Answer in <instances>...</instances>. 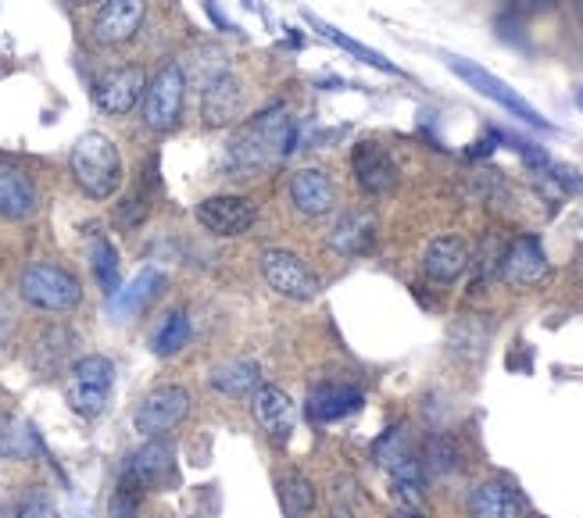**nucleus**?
Returning <instances> with one entry per match:
<instances>
[{"label":"nucleus","instance_id":"nucleus-14","mask_svg":"<svg viewBox=\"0 0 583 518\" xmlns=\"http://www.w3.org/2000/svg\"><path fill=\"white\" fill-rule=\"evenodd\" d=\"M548 272H551V264L537 236H519L502 258V275L508 286H519V290L537 286V283H545Z\"/></svg>","mask_w":583,"mask_h":518},{"label":"nucleus","instance_id":"nucleus-37","mask_svg":"<svg viewBox=\"0 0 583 518\" xmlns=\"http://www.w3.org/2000/svg\"><path fill=\"white\" fill-rule=\"evenodd\" d=\"M576 104H580V108H583V87H580V90H576Z\"/></svg>","mask_w":583,"mask_h":518},{"label":"nucleus","instance_id":"nucleus-22","mask_svg":"<svg viewBox=\"0 0 583 518\" xmlns=\"http://www.w3.org/2000/svg\"><path fill=\"white\" fill-rule=\"evenodd\" d=\"M208 383L226 397H247L261 386V369L251 358H229V361H218V365L208 372Z\"/></svg>","mask_w":583,"mask_h":518},{"label":"nucleus","instance_id":"nucleus-26","mask_svg":"<svg viewBox=\"0 0 583 518\" xmlns=\"http://www.w3.org/2000/svg\"><path fill=\"white\" fill-rule=\"evenodd\" d=\"M90 264H93V275H97V283H101V290L108 297H115L122 290V264H119L115 247H111L108 236L101 233L90 236Z\"/></svg>","mask_w":583,"mask_h":518},{"label":"nucleus","instance_id":"nucleus-31","mask_svg":"<svg viewBox=\"0 0 583 518\" xmlns=\"http://www.w3.org/2000/svg\"><path fill=\"white\" fill-rule=\"evenodd\" d=\"M426 465L429 472H455L458 469V447L448 437H434L426 447Z\"/></svg>","mask_w":583,"mask_h":518},{"label":"nucleus","instance_id":"nucleus-23","mask_svg":"<svg viewBox=\"0 0 583 518\" xmlns=\"http://www.w3.org/2000/svg\"><path fill=\"white\" fill-rule=\"evenodd\" d=\"M40 451H44V443H40L33 423H25L22 415H11V412L0 415V458L33 461Z\"/></svg>","mask_w":583,"mask_h":518},{"label":"nucleus","instance_id":"nucleus-17","mask_svg":"<svg viewBox=\"0 0 583 518\" xmlns=\"http://www.w3.org/2000/svg\"><path fill=\"white\" fill-rule=\"evenodd\" d=\"M351 168H355V183L366 193H372V198L391 193L397 183V165L391 161V154L380 150L377 144H358L351 154Z\"/></svg>","mask_w":583,"mask_h":518},{"label":"nucleus","instance_id":"nucleus-5","mask_svg":"<svg viewBox=\"0 0 583 518\" xmlns=\"http://www.w3.org/2000/svg\"><path fill=\"white\" fill-rule=\"evenodd\" d=\"M172 483H176V447L169 440L155 437V440H147L136 454H130L126 469H122L119 489L141 497V494H150V489H161Z\"/></svg>","mask_w":583,"mask_h":518},{"label":"nucleus","instance_id":"nucleus-29","mask_svg":"<svg viewBox=\"0 0 583 518\" xmlns=\"http://www.w3.org/2000/svg\"><path fill=\"white\" fill-rule=\"evenodd\" d=\"M187 340H190V315L176 307V312H169L161 318V326L155 333V354L172 358V354L183 351Z\"/></svg>","mask_w":583,"mask_h":518},{"label":"nucleus","instance_id":"nucleus-7","mask_svg":"<svg viewBox=\"0 0 583 518\" xmlns=\"http://www.w3.org/2000/svg\"><path fill=\"white\" fill-rule=\"evenodd\" d=\"M111 383H115V365L104 354H87L72 365V380H68V404L82 418H97L108 408Z\"/></svg>","mask_w":583,"mask_h":518},{"label":"nucleus","instance_id":"nucleus-32","mask_svg":"<svg viewBox=\"0 0 583 518\" xmlns=\"http://www.w3.org/2000/svg\"><path fill=\"white\" fill-rule=\"evenodd\" d=\"M15 518H61L58 508H54V500L44 497V494H33V497H25L22 500V508Z\"/></svg>","mask_w":583,"mask_h":518},{"label":"nucleus","instance_id":"nucleus-3","mask_svg":"<svg viewBox=\"0 0 583 518\" xmlns=\"http://www.w3.org/2000/svg\"><path fill=\"white\" fill-rule=\"evenodd\" d=\"M19 293L25 304L40 307V312H54V315L76 312L82 301L79 279L68 269H61V264H51V261H33L19 279Z\"/></svg>","mask_w":583,"mask_h":518},{"label":"nucleus","instance_id":"nucleus-10","mask_svg":"<svg viewBox=\"0 0 583 518\" xmlns=\"http://www.w3.org/2000/svg\"><path fill=\"white\" fill-rule=\"evenodd\" d=\"M198 222L215 236H244L258 222V204L240 193H218L198 204Z\"/></svg>","mask_w":583,"mask_h":518},{"label":"nucleus","instance_id":"nucleus-33","mask_svg":"<svg viewBox=\"0 0 583 518\" xmlns=\"http://www.w3.org/2000/svg\"><path fill=\"white\" fill-rule=\"evenodd\" d=\"M551 179H554V183H559L565 193H580L583 190V179H580V172H576V168H551Z\"/></svg>","mask_w":583,"mask_h":518},{"label":"nucleus","instance_id":"nucleus-38","mask_svg":"<svg viewBox=\"0 0 583 518\" xmlns=\"http://www.w3.org/2000/svg\"><path fill=\"white\" fill-rule=\"evenodd\" d=\"M576 15L583 19V0H576Z\"/></svg>","mask_w":583,"mask_h":518},{"label":"nucleus","instance_id":"nucleus-28","mask_svg":"<svg viewBox=\"0 0 583 518\" xmlns=\"http://www.w3.org/2000/svg\"><path fill=\"white\" fill-rule=\"evenodd\" d=\"M276 489H280V504L287 515H309L315 508V486L312 480H304L301 472H283L276 480Z\"/></svg>","mask_w":583,"mask_h":518},{"label":"nucleus","instance_id":"nucleus-13","mask_svg":"<svg viewBox=\"0 0 583 518\" xmlns=\"http://www.w3.org/2000/svg\"><path fill=\"white\" fill-rule=\"evenodd\" d=\"M144 90H147L144 68H136V65L115 68V72H108L97 82V108H101L104 115H130V111L144 101Z\"/></svg>","mask_w":583,"mask_h":518},{"label":"nucleus","instance_id":"nucleus-1","mask_svg":"<svg viewBox=\"0 0 583 518\" xmlns=\"http://www.w3.org/2000/svg\"><path fill=\"white\" fill-rule=\"evenodd\" d=\"M298 139L301 133H298V122L290 119V111L269 108L237 133L226 158H222V168L229 172V179H247L255 172H266L269 165L283 161L298 150Z\"/></svg>","mask_w":583,"mask_h":518},{"label":"nucleus","instance_id":"nucleus-6","mask_svg":"<svg viewBox=\"0 0 583 518\" xmlns=\"http://www.w3.org/2000/svg\"><path fill=\"white\" fill-rule=\"evenodd\" d=\"M183 97H187V72L176 61L161 65L155 79L147 82L144 90V122L147 130L155 133H169L172 125L183 115Z\"/></svg>","mask_w":583,"mask_h":518},{"label":"nucleus","instance_id":"nucleus-15","mask_svg":"<svg viewBox=\"0 0 583 518\" xmlns=\"http://www.w3.org/2000/svg\"><path fill=\"white\" fill-rule=\"evenodd\" d=\"M251 412H255V423L276 440H287L298 423V404L287 397V390L272 383H261L251 394Z\"/></svg>","mask_w":583,"mask_h":518},{"label":"nucleus","instance_id":"nucleus-4","mask_svg":"<svg viewBox=\"0 0 583 518\" xmlns=\"http://www.w3.org/2000/svg\"><path fill=\"white\" fill-rule=\"evenodd\" d=\"M448 68H451V72H455L458 79H462V82H469V87H473L477 93L487 97V101L502 104V108L508 111V115L523 119L526 125H534V130H545V133L554 130V125H551L545 115H540V111H537L530 101H523V97H519L516 90H512L508 82H502L494 72H487V68H483V65L466 61V58H455V54H451V58H448Z\"/></svg>","mask_w":583,"mask_h":518},{"label":"nucleus","instance_id":"nucleus-36","mask_svg":"<svg viewBox=\"0 0 583 518\" xmlns=\"http://www.w3.org/2000/svg\"><path fill=\"white\" fill-rule=\"evenodd\" d=\"M337 518H351V511H347V508H340V511H337Z\"/></svg>","mask_w":583,"mask_h":518},{"label":"nucleus","instance_id":"nucleus-9","mask_svg":"<svg viewBox=\"0 0 583 518\" xmlns=\"http://www.w3.org/2000/svg\"><path fill=\"white\" fill-rule=\"evenodd\" d=\"M190 390L187 386H158L141 401V408L133 415L136 432H144L147 440L161 437V432L176 429L190 415Z\"/></svg>","mask_w":583,"mask_h":518},{"label":"nucleus","instance_id":"nucleus-27","mask_svg":"<svg viewBox=\"0 0 583 518\" xmlns=\"http://www.w3.org/2000/svg\"><path fill=\"white\" fill-rule=\"evenodd\" d=\"M309 22H312V30L315 33H323L329 44H337V47H344L347 54H355L358 61H366V65H372V68H380V72H391V76H401V68L394 65V61H386L380 50H372V47H366V44H358V40H351L347 33H340L337 25H329V22H323V19H315V15H309Z\"/></svg>","mask_w":583,"mask_h":518},{"label":"nucleus","instance_id":"nucleus-24","mask_svg":"<svg viewBox=\"0 0 583 518\" xmlns=\"http://www.w3.org/2000/svg\"><path fill=\"white\" fill-rule=\"evenodd\" d=\"M329 247L337 250V255H362V250L372 247V218L362 212H347L337 218V226L329 229Z\"/></svg>","mask_w":583,"mask_h":518},{"label":"nucleus","instance_id":"nucleus-30","mask_svg":"<svg viewBox=\"0 0 583 518\" xmlns=\"http://www.w3.org/2000/svg\"><path fill=\"white\" fill-rule=\"evenodd\" d=\"M150 190H155V165H147L141 190L130 193V198L122 201V207H119V222H122V226H136V222H144V215L150 212Z\"/></svg>","mask_w":583,"mask_h":518},{"label":"nucleus","instance_id":"nucleus-12","mask_svg":"<svg viewBox=\"0 0 583 518\" xmlns=\"http://www.w3.org/2000/svg\"><path fill=\"white\" fill-rule=\"evenodd\" d=\"M147 15V0H104L93 15V40L104 47H119L136 36Z\"/></svg>","mask_w":583,"mask_h":518},{"label":"nucleus","instance_id":"nucleus-11","mask_svg":"<svg viewBox=\"0 0 583 518\" xmlns=\"http://www.w3.org/2000/svg\"><path fill=\"white\" fill-rule=\"evenodd\" d=\"M247 111V82L240 76H218L204 87L201 97V115L212 130H222V125H233L237 119H244Z\"/></svg>","mask_w":583,"mask_h":518},{"label":"nucleus","instance_id":"nucleus-20","mask_svg":"<svg viewBox=\"0 0 583 518\" xmlns=\"http://www.w3.org/2000/svg\"><path fill=\"white\" fill-rule=\"evenodd\" d=\"M523 515V497L502 480L480 483L469 494V518H519Z\"/></svg>","mask_w":583,"mask_h":518},{"label":"nucleus","instance_id":"nucleus-18","mask_svg":"<svg viewBox=\"0 0 583 518\" xmlns=\"http://www.w3.org/2000/svg\"><path fill=\"white\" fill-rule=\"evenodd\" d=\"M469 269V247L466 240H458V236H437L434 244L426 247L423 255V272L434 279V283H455V279H462Z\"/></svg>","mask_w":583,"mask_h":518},{"label":"nucleus","instance_id":"nucleus-40","mask_svg":"<svg viewBox=\"0 0 583 518\" xmlns=\"http://www.w3.org/2000/svg\"><path fill=\"white\" fill-rule=\"evenodd\" d=\"M130 518H136V515H130Z\"/></svg>","mask_w":583,"mask_h":518},{"label":"nucleus","instance_id":"nucleus-19","mask_svg":"<svg viewBox=\"0 0 583 518\" xmlns=\"http://www.w3.org/2000/svg\"><path fill=\"white\" fill-rule=\"evenodd\" d=\"M36 207H40L36 187L25 179V172H19L15 165L0 158V215L19 222L36 215Z\"/></svg>","mask_w":583,"mask_h":518},{"label":"nucleus","instance_id":"nucleus-25","mask_svg":"<svg viewBox=\"0 0 583 518\" xmlns=\"http://www.w3.org/2000/svg\"><path fill=\"white\" fill-rule=\"evenodd\" d=\"M161 286H165V275L158 269H144L130 286H122L115 297H111V307H115V315H141L161 293Z\"/></svg>","mask_w":583,"mask_h":518},{"label":"nucleus","instance_id":"nucleus-39","mask_svg":"<svg viewBox=\"0 0 583 518\" xmlns=\"http://www.w3.org/2000/svg\"><path fill=\"white\" fill-rule=\"evenodd\" d=\"M79 4H97V0H79Z\"/></svg>","mask_w":583,"mask_h":518},{"label":"nucleus","instance_id":"nucleus-21","mask_svg":"<svg viewBox=\"0 0 583 518\" xmlns=\"http://www.w3.org/2000/svg\"><path fill=\"white\" fill-rule=\"evenodd\" d=\"M362 390L358 386H347V383H323L312 390L309 397V415L315 423H337V418L351 415L362 408Z\"/></svg>","mask_w":583,"mask_h":518},{"label":"nucleus","instance_id":"nucleus-2","mask_svg":"<svg viewBox=\"0 0 583 518\" xmlns=\"http://www.w3.org/2000/svg\"><path fill=\"white\" fill-rule=\"evenodd\" d=\"M72 179L93 201H108L122 187L119 147L104 133H82L72 147Z\"/></svg>","mask_w":583,"mask_h":518},{"label":"nucleus","instance_id":"nucleus-35","mask_svg":"<svg viewBox=\"0 0 583 518\" xmlns=\"http://www.w3.org/2000/svg\"><path fill=\"white\" fill-rule=\"evenodd\" d=\"M534 4H540V8H551V4H554V0H534Z\"/></svg>","mask_w":583,"mask_h":518},{"label":"nucleus","instance_id":"nucleus-16","mask_svg":"<svg viewBox=\"0 0 583 518\" xmlns=\"http://www.w3.org/2000/svg\"><path fill=\"white\" fill-rule=\"evenodd\" d=\"M290 201L301 215L318 218L329 215L333 204H337V190H333L329 176L323 168H301V172L290 176Z\"/></svg>","mask_w":583,"mask_h":518},{"label":"nucleus","instance_id":"nucleus-8","mask_svg":"<svg viewBox=\"0 0 583 518\" xmlns=\"http://www.w3.org/2000/svg\"><path fill=\"white\" fill-rule=\"evenodd\" d=\"M261 275H266L269 290H276L287 301H312L323 290V283H318V275L309 264L294 250H283V247H269L261 255Z\"/></svg>","mask_w":583,"mask_h":518},{"label":"nucleus","instance_id":"nucleus-34","mask_svg":"<svg viewBox=\"0 0 583 518\" xmlns=\"http://www.w3.org/2000/svg\"><path fill=\"white\" fill-rule=\"evenodd\" d=\"M391 518H426V515H419V511H394Z\"/></svg>","mask_w":583,"mask_h":518}]
</instances>
